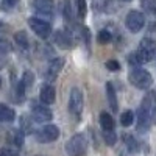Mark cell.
<instances>
[{
	"label": "cell",
	"mask_w": 156,
	"mask_h": 156,
	"mask_svg": "<svg viewBox=\"0 0 156 156\" xmlns=\"http://www.w3.org/2000/svg\"><path fill=\"white\" fill-rule=\"evenodd\" d=\"M128 80L137 89H148L153 84L151 73L145 69H140L139 66L131 69V72H129V75H128Z\"/></svg>",
	"instance_id": "1"
},
{
	"label": "cell",
	"mask_w": 156,
	"mask_h": 156,
	"mask_svg": "<svg viewBox=\"0 0 156 156\" xmlns=\"http://www.w3.org/2000/svg\"><path fill=\"white\" fill-rule=\"evenodd\" d=\"M134 55H136L139 64L150 62L156 56V42L153 41V39H150V37H144L139 42V47H137Z\"/></svg>",
	"instance_id": "2"
},
{
	"label": "cell",
	"mask_w": 156,
	"mask_h": 156,
	"mask_svg": "<svg viewBox=\"0 0 156 156\" xmlns=\"http://www.w3.org/2000/svg\"><path fill=\"white\" fill-rule=\"evenodd\" d=\"M86 150H87V139L81 133L72 136L66 144V151L69 156H83Z\"/></svg>",
	"instance_id": "3"
},
{
	"label": "cell",
	"mask_w": 156,
	"mask_h": 156,
	"mask_svg": "<svg viewBox=\"0 0 156 156\" xmlns=\"http://www.w3.org/2000/svg\"><path fill=\"white\" fill-rule=\"evenodd\" d=\"M69 112L73 115L75 120H80L83 112V92L78 87H72L69 95Z\"/></svg>",
	"instance_id": "4"
},
{
	"label": "cell",
	"mask_w": 156,
	"mask_h": 156,
	"mask_svg": "<svg viewBox=\"0 0 156 156\" xmlns=\"http://www.w3.org/2000/svg\"><path fill=\"white\" fill-rule=\"evenodd\" d=\"M145 25V17L140 11H129L126 14V19H125V27L131 31V33H137L144 28Z\"/></svg>",
	"instance_id": "5"
},
{
	"label": "cell",
	"mask_w": 156,
	"mask_h": 156,
	"mask_svg": "<svg viewBox=\"0 0 156 156\" xmlns=\"http://www.w3.org/2000/svg\"><path fill=\"white\" fill-rule=\"evenodd\" d=\"M28 25L30 28L34 31L36 36H39L41 39H47L51 34V27L50 23L44 19H39V17H30L28 19Z\"/></svg>",
	"instance_id": "6"
},
{
	"label": "cell",
	"mask_w": 156,
	"mask_h": 156,
	"mask_svg": "<svg viewBox=\"0 0 156 156\" xmlns=\"http://www.w3.org/2000/svg\"><path fill=\"white\" fill-rule=\"evenodd\" d=\"M59 137V128L56 125H45L36 131V139L41 144H48Z\"/></svg>",
	"instance_id": "7"
},
{
	"label": "cell",
	"mask_w": 156,
	"mask_h": 156,
	"mask_svg": "<svg viewBox=\"0 0 156 156\" xmlns=\"http://www.w3.org/2000/svg\"><path fill=\"white\" fill-rule=\"evenodd\" d=\"M30 6L41 17L53 16V0H30Z\"/></svg>",
	"instance_id": "8"
},
{
	"label": "cell",
	"mask_w": 156,
	"mask_h": 156,
	"mask_svg": "<svg viewBox=\"0 0 156 156\" xmlns=\"http://www.w3.org/2000/svg\"><path fill=\"white\" fill-rule=\"evenodd\" d=\"M31 115L34 122H48L53 119V112L48 109V106L39 105V103H33L31 105Z\"/></svg>",
	"instance_id": "9"
},
{
	"label": "cell",
	"mask_w": 156,
	"mask_h": 156,
	"mask_svg": "<svg viewBox=\"0 0 156 156\" xmlns=\"http://www.w3.org/2000/svg\"><path fill=\"white\" fill-rule=\"evenodd\" d=\"M55 44L61 48H66V50L72 48L73 47V37H72L70 31L69 30H58L55 33Z\"/></svg>",
	"instance_id": "10"
},
{
	"label": "cell",
	"mask_w": 156,
	"mask_h": 156,
	"mask_svg": "<svg viewBox=\"0 0 156 156\" xmlns=\"http://www.w3.org/2000/svg\"><path fill=\"white\" fill-rule=\"evenodd\" d=\"M64 67V58H53L50 61V64L47 66V72H45V80L47 81H53L58 76V73L61 72V69Z\"/></svg>",
	"instance_id": "11"
},
{
	"label": "cell",
	"mask_w": 156,
	"mask_h": 156,
	"mask_svg": "<svg viewBox=\"0 0 156 156\" xmlns=\"http://www.w3.org/2000/svg\"><path fill=\"white\" fill-rule=\"evenodd\" d=\"M150 125H151L150 112L145 111L142 106H139V109H137V131L139 133H147Z\"/></svg>",
	"instance_id": "12"
},
{
	"label": "cell",
	"mask_w": 156,
	"mask_h": 156,
	"mask_svg": "<svg viewBox=\"0 0 156 156\" xmlns=\"http://www.w3.org/2000/svg\"><path fill=\"white\" fill-rule=\"evenodd\" d=\"M39 98H41V101H42V105H51V103H55V100H56V90H55V87L51 86V84H44L42 87H41V94H39Z\"/></svg>",
	"instance_id": "13"
},
{
	"label": "cell",
	"mask_w": 156,
	"mask_h": 156,
	"mask_svg": "<svg viewBox=\"0 0 156 156\" xmlns=\"http://www.w3.org/2000/svg\"><path fill=\"white\" fill-rule=\"evenodd\" d=\"M23 137H25V134L20 131V129H9L8 136H6V142L19 148L23 144Z\"/></svg>",
	"instance_id": "14"
},
{
	"label": "cell",
	"mask_w": 156,
	"mask_h": 156,
	"mask_svg": "<svg viewBox=\"0 0 156 156\" xmlns=\"http://www.w3.org/2000/svg\"><path fill=\"white\" fill-rule=\"evenodd\" d=\"M106 97H108V103H109V108L112 111L119 109V103H117V95H115V89L114 84L111 81L106 83Z\"/></svg>",
	"instance_id": "15"
},
{
	"label": "cell",
	"mask_w": 156,
	"mask_h": 156,
	"mask_svg": "<svg viewBox=\"0 0 156 156\" xmlns=\"http://www.w3.org/2000/svg\"><path fill=\"white\" fill-rule=\"evenodd\" d=\"M16 119V111L9 108L8 105L0 103V122H14Z\"/></svg>",
	"instance_id": "16"
},
{
	"label": "cell",
	"mask_w": 156,
	"mask_h": 156,
	"mask_svg": "<svg viewBox=\"0 0 156 156\" xmlns=\"http://www.w3.org/2000/svg\"><path fill=\"white\" fill-rule=\"evenodd\" d=\"M14 42H16V45H17L19 48L27 50V48L30 47V39H28L27 31H23V30L17 31V33L14 34Z\"/></svg>",
	"instance_id": "17"
},
{
	"label": "cell",
	"mask_w": 156,
	"mask_h": 156,
	"mask_svg": "<svg viewBox=\"0 0 156 156\" xmlns=\"http://www.w3.org/2000/svg\"><path fill=\"white\" fill-rule=\"evenodd\" d=\"M123 142H125V147H126V150L129 151V153H137L139 151V142L134 139V136H131V134H128V133H125L123 134Z\"/></svg>",
	"instance_id": "18"
},
{
	"label": "cell",
	"mask_w": 156,
	"mask_h": 156,
	"mask_svg": "<svg viewBox=\"0 0 156 156\" xmlns=\"http://www.w3.org/2000/svg\"><path fill=\"white\" fill-rule=\"evenodd\" d=\"M19 123H20V131H22L23 134H30V133H33V131H34L33 120L30 119V117H28L27 114H23V115L20 117Z\"/></svg>",
	"instance_id": "19"
},
{
	"label": "cell",
	"mask_w": 156,
	"mask_h": 156,
	"mask_svg": "<svg viewBox=\"0 0 156 156\" xmlns=\"http://www.w3.org/2000/svg\"><path fill=\"white\" fill-rule=\"evenodd\" d=\"M100 125L103 128V131L114 129V119H112V115L108 114V112H101L100 114Z\"/></svg>",
	"instance_id": "20"
},
{
	"label": "cell",
	"mask_w": 156,
	"mask_h": 156,
	"mask_svg": "<svg viewBox=\"0 0 156 156\" xmlns=\"http://www.w3.org/2000/svg\"><path fill=\"white\" fill-rule=\"evenodd\" d=\"M33 81H34V75L30 72V70H27L23 75H22V80H20V84H22V87H23V90L27 92V90L33 86Z\"/></svg>",
	"instance_id": "21"
},
{
	"label": "cell",
	"mask_w": 156,
	"mask_h": 156,
	"mask_svg": "<svg viewBox=\"0 0 156 156\" xmlns=\"http://www.w3.org/2000/svg\"><path fill=\"white\" fill-rule=\"evenodd\" d=\"M133 122H134V112L129 111V109L123 111L122 115H120V123H122V126H129Z\"/></svg>",
	"instance_id": "22"
},
{
	"label": "cell",
	"mask_w": 156,
	"mask_h": 156,
	"mask_svg": "<svg viewBox=\"0 0 156 156\" xmlns=\"http://www.w3.org/2000/svg\"><path fill=\"white\" fill-rule=\"evenodd\" d=\"M97 41H98L100 44H109V42L112 41L111 31H108V30H100L98 34H97Z\"/></svg>",
	"instance_id": "23"
},
{
	"label": "cell",
	"mask_w": 156,
	"mask_h": 156,
	"mask_svg": "<svg viewBox=\"0 0 156 156\" xmlns=\"http://www.w3.org/2000/svg\"><path fill=\"white\" fill-rule=\"evenodd\" d=\"M140 6L144 8L147 12L156 14V0H140Z\"/></svg>",
	"instance_id": "24"
},
{
	"label": "cell",
	"mask_w": 156,
	"mask_h": 156,
	"mask_svg": "<svg viewBox=\"0 0 156 156\" xmlns=\"http://www.w3.org/2000/svg\"><path fill=\"white\" fill-rule=\"evenodd\" d=\"M75 5H76V12L81 19L86 16V11H87V5H86V0H75Z\"/></svg>",
	"instance_id": "25"
},
{
	"label": "cell",
	"mask_w": 156,
	"mask_h": 156,
	"mask_svg": "<svg viewBox=\"0 0 156 156\" xmlns=\"http://www.w3.org/2000/svg\"><path fill=\"white\" fill-rule=\"evenodd\" d=\"M103 139L108 145H114L115 140H117V136H115V131L114 129H109V131H103Z\"/></svg>",
	"instance_id": "26"
},
{
	"label": "cell",
	"mask_w": 156,
	"mask_h": 156,
	"mask_svg": "<svg viewBox=\"0 0 156 156\" xmlns=\"http://www.w3.org/2000/svg\"><path fill=\"white\" fill-rule=\"evenodd\" d=\"M19 3V0H2V9L3 11H11L12 8H16Z\"/></svg>",
	"instance_id": "27"
},
{
	"label": "cell",
	"mask_w": 156,
	"mask_h": 156,
	"mask_svg": "<svg viewBox=\"0 0 156 156\" xmlns=\"http://www.w3.org/2000/svg\"><path fill=\"white\" fill-rule=\"evenodd\" d=\"M106 69L108 70H111V72H117V70H120V64H119V61H115V59H109V61H106Z\"/></svg>",
	"instance_id": "28"
},
{
	"label": "cell",
	"mask_w": 156,
	"mask_h": 156,
	"mask_svg": "<svg viewBox=\"0 0 156 156\" xmlns=\"http://www.w3.org/2000/svg\"><path fill=\"white\" fill-rule=\"evenodd\" d=\"M62 14H64V17H66L67 20H70V19H72V6H70V2H69V0H66V2H64Z\"/></svg>",
	"instance_id": "29"
},
{
	"label": "cell",
	"mask_w": 156,
	"mask_h": 156,
	"mask_svg": "<svg viewBox=\"0 0 156 156\" xmlns=\"http://www.w3.org/2000/svg\"><path fill=\"white\" fill-rule=\"evenodd\" d=\"M0 156H19V153L11 148H0Z\"/></svg>",
	"instance_id": "30"
},
{
	"label": "cell",
	"mask_w": 156,
	"mask_h": 156,
	"mask_svg": "<svg viewBox=\"0 0 156 156\" xmlns=\"http://www.w3.org/2000/svg\"><path fill=\"white\" fill-rule=\"evenodd\" d=\"M6 62H8V56L5 53H0V67H3Z\"/></svg>",
	"instance_id": "31"
},
{
	"label": "cell",
	"mask_w": 156,
	"mask_h": 156,
	"mask_svg": "<svg viewBox=\"0 0 156 156\" xmlns=\"http://www.w3.org/2000/svg\"><path fill=\"white\" fill-rule=\"evenodd\" d=\"M2 30H3V25H2V22H0V33H2Z\"/></svg>",
	"instance_id": "32"
},
{
	"label": "cell",
	"mask_w": 156,
	"mask_h": 156,
	"mask_svg": "<svg viewBox=\"0 0 156 156\" xmlns=\"http://www.w3.org/2000/svg\"><path fill=\"white\" fill-rule=\"evenodd\" d=\"M0 87H2V76H0Z\"/></svg>",
	"instance_id": "33"
},
{
	"label": "cell",
	"mask_w": 156,
	"mask_h": 156,
	"mask_svg": "<svg viewBox=\"0 0 156 156\" xmlns=\"http://www.w3.org/2000/svg\"><path fill=\"white\" fill-rule=\"evenodd\" d=\"M122 2H131V0H122Z\"/></svg>",
	"instance_id": "34"
}]
</instances>
